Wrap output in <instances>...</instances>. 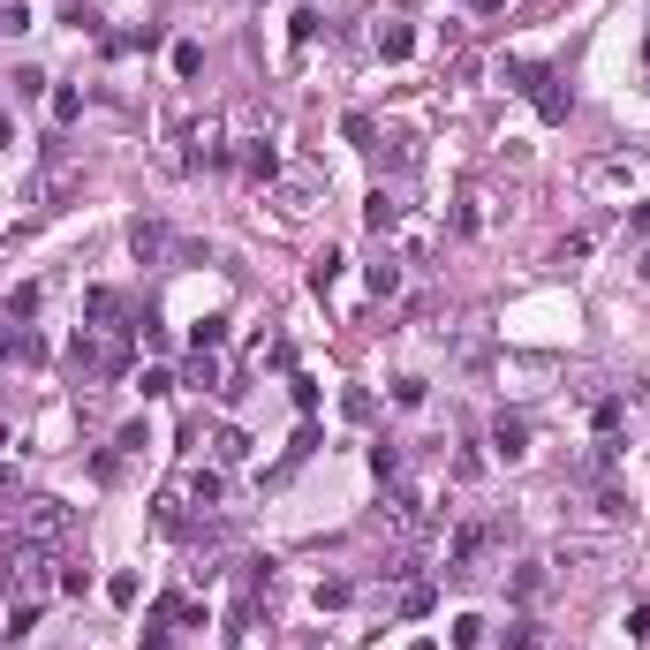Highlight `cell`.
<instances>
[{"mask_svg": "<svg viewBox=\"0 0 650 650\" xmlns=\"http://www.w3.org/2000/svg\"><path fill=\"white\" fill-rule=\"evenodd\" d=\"M545 643V628H537V620H507V650H537Z\"/></svg>", "mask_w": 650, "mask_h": 650, "instance_id": "cell-27", "label": "cell"}, {"mask_svg": "<svg viewBox=\"0 0 650 650\" xmlns=\"http://www.w3.org/2000/svg\"><path fill=\"white\" fill-rule=\"evenodd\" d=\"M38 363V356H46V341H38V333H31V325H16V318H8V325H0V363Z\"/></svg>", "mask_w": 650, "mask_h": 650, "instance_id": "cell-10", "label": "cell"}, {"mask_svg": "<svg viewBox=\"0 0 650 650\" xmlns=\"http://www.w3.org/2000/svg\"><path fill=\"white\" fill-rule=\"evenodd\" d=\"M137 650H174V643H167V628H137Z\"/></svg>", "mask_w": 650, "mask_h": 650, "instance_id": "cell-40", "label": "cell"}, {"mask_svg": "<svg viewBox=\"0 0 650 650\" xmlns=\"http://www.w3.org/2000/svg\"><path fill=\"white\" fill-rule=\"evenodd\" d=\"M84 310H91V318H129V303H121L114 288H91V295H84Z\"/></svg>", "mask_w": 650, "mask_h": 650, "instance_id": "cell-26", "label": "cell"}, {"mask_svg": "<svg viewBox=\"0 0 650 650\" xmlns=\"http://www.w3.org/2000/svg\"><path fill=\"white\" fill-rule=\"evenodd\" d=\"M424 394H431L424 378H394V401H401V409H424Z\"/></svg>", "mask_w": 650, "mask_h": 650, "instance_id": "cell-30", "label": "cell"}, {"mask_svg": "<svg viewBox=\"0 0 650 650\" xmlns=\"http://www.w3.org/2000/svg\"><path fill=\"white\" fill-rule=\"evenodd\" d=\"M38 628V605H16V613H8V643H16V635H31Z\"/></svg>", "mask_w": 650, "mask_h": 650, "instance_id": "cell-35", "label": "cell"}, {"mask_svg": "<svg viewBox=\"0 0 650 650\" xmlns=\"http://www.w3.org/2000/svg\"><path fill=\"white\" fill-rule=\"evenodd\" d=\"M189 341H197V348H220V341H227V318H205L197 333H189Z\"/></svg>", "mask_w": 650, "mask_h": 650, "instance_id": "cell-34", "label": "cell"}, {"mask_svg": "<svg viewBox=\"0 0 650 650\" xmlns=\"http://www.w3.org/2000/svg\"><path fill=\"white\" fill-rule=\"evenodd\" d=\"M363 220H371V235H386V227L401 220V197H386V189H378L371 205H363Z\"/></svg>", "mask_w": 650, "mask_h": 650, "instance_id": "cell-20", "label": "cell"}, {"mask_svg": "<svg viewBox=\"0 0 650 650\" xmlns=\"http://www.w3.org/2000/svg\"><path fill=\"white\" fill-rule=\"evenodd\" d=\"M288 38H295V46H310V38H318V8H295V23H288Z\"/></svg>", "mask_w": 650, "mask_h": 650, "instance_id": "cell-31", "label": "cell"}, {"mask_svg": "<svg viewBox=\"0 0 650 650\" xmlns=\"http://www.w3.org/2000/svg\"><path fill=\"white\" fill-rule=\"evenodd\" d=\"M8 84H16V99H38V91H46V76H38V69H16Z\"/></svg>", "mask_w": 650, "mask_h": 650, "instance_id": "cell-37", "label": "cell"}, {"mask_svg": "<svg viewBox=\"0 0 650 650\" xmlns=\"http://www.w3.org/2000/svg\"><path fill=\"white\" fill-rule=\"evenodd\" d=\"M242 174H250V182H265V189H273V182H280V152H273V144H265V137H257V144H242Z\"/></svg>", "mask_w": 650, "mask_h": 650, "instance_id": "cell-13", "label": "cell"}, {"mask_svg": "<svg viewBox=\"0 0 650 650\" xmlns=\"http://www.w3.org/2000/svg\"><path fill=\"white\" fill-rule=\"evenodd\" d=\"M590 507H598V522H635V507H628V492H620V484H598V492H590Z\"/></svg>", "mask_w": 650, "mask_h": 650, "instance_id": "cell-14", "label": "cell"}, {"mask_svg": "<svg viewBox=\"0 0 650 650\" xmlns=\"http://www.w3.org/2000/svg\"><path fill=\"white\" fill-rule=\"evenodd\" d=\"M431 605H439V590H431V582H409V590H401V613H409V620H424Z\"/></svg>", "mask_w": 650, "mask_h": 650, "instance_id": "cell-24", "label": "cell"}, {"mask_svg": "<svg viewBox=\"0 0 650 650\" xmlns=\"http://www.w3.org/2000/svg\"><path fill=\"white\" fill-rule=\"evenodd\" d=\"M507 84L522 91L545 121H567V114H575V91H567L560 69H545V61H507Z\"/></svg>", "mask_w": 650, "mask_h": 650, "instance_id": "cell-3", "label": "cell"}, {"mask_svg": "<svg viewBox=\"0 0 650 650\" xmlns=\"http://www.w3.org/2000/svg\"><path fill=\"white\" fill-rule=\"evenodd\" d=\"M492 454H499V462H522V454H530V416H522V409L492 416Z\"/></svg>", "mask_w": 650, "mask_h": 650, "instance_id": "cell-8", "label": "cell"}, {"mask_svg": "<svg viewBox=\"0 0 650 650\" xmlns=\"http://www.w3.org/2000/svg\"><path fill=\"white\" fill-rule=\"evenodd\" d=\"M492 530H499V522H462V530H454V545H446V575H469V567H477V552L492 545Z\"/></svg>", "mask_w": 650, "mask_h": 650, "instance_id": "cell-9", "label": "cell"}, {"mask_svg": "<svg viewBox=\"0 0 650 650\" xmlns=\"http://www.w3.org/2000/svg\"><path fill=\"white\" fill-rule=\"evenodd\" d=\"M635 273H643V280H650V242H643V265H635Z\"/></svg>", "mask_w": 650, "mask_h": 650, "instance_id": "cell-43", "label": "cell"}, {"mask_svg": "<svg viewBox=\"0 0 650 650\" xmlns=\"http://www.w3.org/2000/svg\"><path fill=\"white\" fill-rule=\"evenodd\" d=\"M545 582H552L545 567H514V582H507V598H514V605H537V598H545Z\"/></svg>", "mask_w": 650, "mask_h": 650, "instance_id": "cell-15", "label": "cell"}, {"mask_svg": "<svg viewBox=\"0 0 650 650\" xmlns=\"http://www.w3.org/2000/svg\"><path fill=\"white\" fill-rule=\"evenodd\" d=\"M341 265H348L341 250H318V257H310V288L325 295V288H333V280H341Z\"/></svg>", "mask_w": 650, "mask_h": 650, "instance_id": "cell-19", "label": "cell"}, {"mask_svg": "<svg viewBox=\"0 0 650 650\" xmlns=\"http://www.w3.org/2000/svg\"><path fill=\"white\" fill-rule=\"evenodd\" d=\"M129 250H137V265H167L182 242H174L167 220H137V227H129Z\"/></svg>", "mask_w": 650, "mask_h": 650, "instance_id": "cell-7", "label": "cell"}, {"mask_svg": "<svg viewBox=\"0 0 650 650\" xmlns=\"http://www.w3.org/2000/svg\"><path fill=\"white\" fill-rule=\"evenodd\" d=\"M174 76H182V84H189V76H205V46H197V38L174 46Z\"/></svg>", "mask_w": 650, "mask_h": 650, "instance_id": "cell-22", "label": "cell"}, {"mask_svg": "<svg viewBox=\"0 0 650 650\" xmlns=\"http://www.w3.org/2000/svg\"><path fill=\"white\" fill-rule=\"evenodd\" d=\"M69 530H76V514L61 499H23L16 522H8V537H31V545H61Z\"/></svg>", "mask_w": 650, "mask_h": 650, "instance_id": "cell-4", "label": "cell"}, {"mask_svg": "<svg viewBox=\"0 0 650 650\" xmlns=\"http://www.w3.org/2000/svg\"><path fill=\"white\" fill-rule=\"evenodd\" d=\"M378 53H386V61H409V53H416V31H409V23H378Z\"/></svg>", "mask_w": 650, "mask_h": 650, "instance_id": "cell-16", "label": "cell"}, {"mask_svg": "<svg viewBox=\"0 0 650 650\" xmlns=\"http://www.w3.org/2000/svg\"><path fill=\"white\" fill-rule=\"evenodd\" d=\"M310 454H318V424H303V431H295V446H288V469H295V462H310Z\"/></svg>", "mask_w": 650, "mask_h": 650, "instance_id": "cell-32", "label": "cell"}, {"mask_svg": "<svg viewBox=\"0 0 650 650\" xmlns=\"http://www.w3.org/2000/svg\"><path fill=\"white\" fill-rule=\"evenodd\" d=\"M371 295H378V303H394V295H401V257H394V250L371 265Z\"/></svg>", "mask_w": 650, "mask_h": 650, "instance_id": "cell-17", "label": "cell"}, {"mask_svg": "<svg viewBox=\"0 0 650 650\" xmlns=\"http://www.w3.org/2000/svg\"><path fill=\"white\" fill-rule=\"evenodd\" d=\"M643 182H650V159L643 152H613V159L590 167V189H605V197H628V189H643Z\"/></svg>", "mask_w": 650, "mask_h": 650, "instance_id": "cell-5", "label": "cell"}, {"mask_svg": "<svg viewBox=\"0 0 650 650\" xmlns=\"http://www.w3.org/2000/svg\"><path fill=\"white\" fill-rule=\"evenodd\" d=\"M484 643V620H454V650H477Z\"/></svg>", "mask_w": 650, "mask_h": 650, "instance_id": "cell-36", "label": "cell"}, {"mask_svg": "<svg viewBox=\"0 0 650 650\" xmlns=\"http://www.w3.org/2000/svg\"><path fill=\"white\" fill-rule=\"evenodd\" d=\"M318 197H325V174L318 167H295V174H280V182H273V205L288 212V220H303Z\"/></svg>", "mask_w": 650, "mask_h": 650, "instance_id": "cell-6", "label": "cell"}, {"mask_svg": "<svg viewBox=\"0 0 650 650\" xmlns=\"http://www.w3.org/2000/svg\"><path fill=\"white\" fill-rule=\"evenodd\" d=\"M469 8H477V16H499V8H507V0H469Z\"/></svg>", "mask_w": 650, "mask_h": 650, "instance_id": "cell-41", "label": "cell"}, {"mask_svg": "<svg viewBox=\"0 0 650 650\" xmlns=\"http://www.w3.org/2000/svg\"><path fill=\"white\" fill-rule=\"evenodd\" d=\"M371 469H378V484H394V477H401V446L378 439V446H371Z\"/></svg>", "mask_w": 650, "mask_h": 650, "instance_id": "cell-23", "label": "cell"}, {"mask_svg": "<svg viewBox=\"0 0 650 650\" xmlns=\"http://www.w3.org/2000/svg\"><path fill=\"white\" fill-rule=\"evenodd\" d=\"M76 182H84V159H76L61 137H46V144H38V167H31V205H46V212H53Z\"/></svg>", "mask_w": 650, "mask_h": 650, "instance_id": "cell-2", "label": "cell"}, {"mask_svg": "<svg viewBox=\"0 0 650 650\" xmlns=\"http://www.w3.org/2000/svg\"><path fill=\"white\" fill-rule=\"evenodd\" d=\"M628 643H650V605H628Z\"/></svg>", "mask_w": 650, "mask_h": 650, "instance_id": "cell-38", "label": "cell"}, {"mask_svg": "<svg viewBox=\"0 0 650 650\" xmlns=\"http://www.w3.org/2000/svg\"><path fill=\"white\" fill-rule=\"evenodd\" d=\"M484 356H492V341H484L477 325H469V333H454V363H469V371H477Z\"/></svg>", "mask_w": 650, "mask_h": 650, "instance_id": "cell-21", "label": "cell"}, {"mask_svg": "<svg viewBox=\"0 0 650 650\" xmlns=\"http://www.w3.org/2000/svg\"><path fill=\"white\" fill-rule=\"evenodd\" d=\"M590 424H598V439H613V431L628 424V401H620V394H605L598 409H590Z\"/></svg>", "mask_w": 650, "mask_h": 650, "instance_id": "cell-18", "label": "cell"}, {"mask_svg": "<svg viewBox=\"0 0 650 650\" xmlns=\"http://www.w3.org/2000/svg\"><path fill=\"white\" fill-rule=\"evenodd\" d=\"M643 84H650V23H643Z\"/></svg>", "mask_w": 650, "mask_h": 650, "instance_id": "cell-42", "label": "cell"}, {"mask_svg": "<svg viewBox=\"0 0 650 650\" xmlns=\"http://www.w3.org/2000/svg\"><path fill=\"white\" fill-rule=\"evenodd\" d=\"M416 650H431V643H416Z\"/></svg>", "mask_w": 650, "mask_h": 650, "instance_id": "cell-44", "label": "cell"}, {"mask_svg": "<svg viewBox=\"0 0 650 650\" xmlns=\"http://www.w3.org/2000/svg\"><path fill=\"white\" fill-rule=\"evenodd\" d=\"M53 552L61 545H31V537H0V590L16 605H38V590H46V567H53Z\"/></svg>", "mask_w": 650, "mask_h": 650, "instance_id": "cell-1", "label": "cell"}, {"mask_svg": "<svg viewBox=\"0 0 650 650\" xmlns=\"http://www.w3.org/2000/svg\"><path fill=\"white\" fill-rule=\"evenodd\" d=\"M76 114H84V91H53V121H61V129H69Z\"/></svg>", "mask_w": 650, "mask_h": 650, "instance_id": "cell-29", "label": "cell"}, {"mask_svg": "<svg viewBox=\"0 0 650 650\" xmlns=\"http://www.w3.org/2000/svg\"><path fill=\"white\" fill-rule=\"evenodd\" d=\"M23 23H31V8H23V0H0V38H16Z\"/></svg>", "mask_w": 650, "mask_h": 650, "instance_id": "cell-28", "label": "cell"}, {"mask_svg": "<svg viewBox=\"0 0 650 650\" xmlns=\"http://www.w3.org/2000/svg\"><path fill=\"white\" fill-rule=\"evenodd\" d=\"M628 235L650 242V197H635V205H628Z\"/></svg>", "mask_w": 650, "mask_h": 650, "instance_id": "cell-39", "label": "cell"}, {"mask_svg": "<svg viewBox=\"0 0 650 650\" xmlns=\"http://www.w3.org/2000/svg\"><path fill=\"white\" fill-rule=\"evenodd\" d=\"M212 462H220V469L250 462V431H242V424H220V431H212Z\"/></svg>", "mask_w": 650, "mask_h": 650, "instance_id": "cell-12", "label": "cell"}, {"mask_svg": "<svg viewBox=\"0 0 650 650\" xmlns=\"http://www.w3.org/2000/svg\"><path fill=\"white\" fill-rule=\"evenodd\" d=\"M182 386H197V394H227V386H220V356H212V348H197V356L182 363Z\"/></svg>", "mask_w": 650, "mask_h": 650, "instance_id": "cell-11", "label": "cell"}, {"mask_svg": "<svg viewBox=\"0 0 650 650\" xmlns=\"http://www.w3.org/2000/svg\"><path fill=\"white\" fill-rule=\"evenodd\" d=\"M31 310H38V288H31V280H23V288H16V295H8V318H16V325H23V318H31Z\"/></svg>", "mask_w": 650, "mask_h": 650, "instance_id": "cell-33", "label": "cell"}, {"mask_svg": "<svg viewBox=\"0 0 650 650\" xmlns=\"http://www.w3.org/2000/svg\"><path fill=\"white\" fill-rule=\"evenodd\" d=\"M341 137L363 144V152H378V121H371V114H348V121H341Z\"/></svg>", "mask_w": 650, "mask_h": 650, "instance_id": "cell-25", "label": "cell"}]
</instances>
